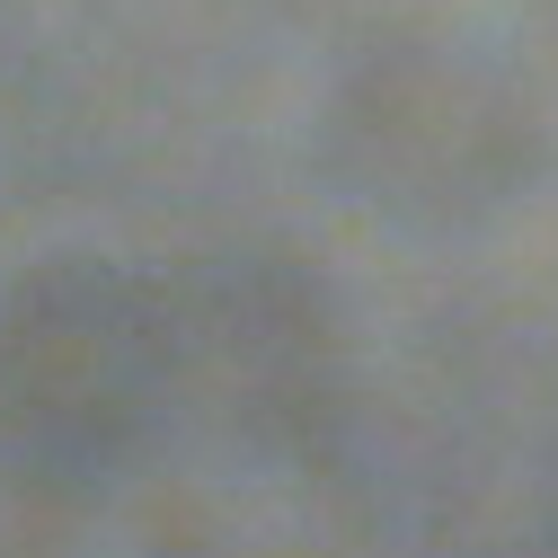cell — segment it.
I'll return each mask as SVG.
<instances>
[{
	"instance_id": "1",
	"label": "cell",
	"mask_w": 558,
	"mask_h": 558,
	"mask_svg": "<svg viewBox=\"0 0 558 558\" xmlns=\"http://www.w3.org/2000/svg\"><path fill=\"white\" fill-rule=\"evenodd\" d=\"M169 390V311L107 257H53L0 311V444L36 478H98Z\"/></svg>"
}]
</instances>
